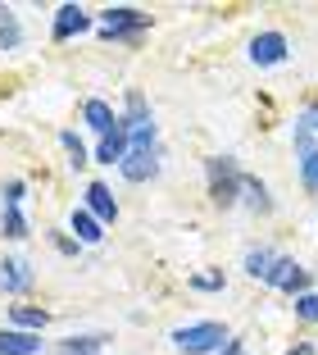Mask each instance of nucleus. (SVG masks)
<instances>
[{
	"mask_svg": "<svg viewBox=\"0 0 318 355\" xmlns=\"http://www.w3.org/2000/svg\"><path fill=\"white\" fill-rule=\"evenodd\" d=\"M205 173H209V200L214 205H236V196H241V168L232 164L227 155H214V159H205Z\"/></svg>",
	"mask_w": 318,
	"mask_h": 355,
	"instance_id": "f257e3e1",
	"label": "nucleus"
},
{
	"mask_svg": "<svg viewBox=\"0 0 318 355\" xmlns=\"http://www.w3.org/2000/svg\"><path fill=\"white\" fill-rule=\"evenodd\" d=\"M223 342H232V337L223 333V324H186L173 333V346L182 355H209V351H223Z\"/></svg>",
	"mask_w": 318,
	"mask_h": 355,
	"instance_id": "f03ea898",
	"label": "nucleus"
},
{
	"mask_svg": "<svg viewBox=\"0 0 318 355\" xmlns=\"http://www.w3.org/2000/svg\"><path fill=\"white\" fill-rule=\"evenodd\" d=\"M145 28V14L132 10V5H118V10H105L100 14V32L105 37H132V32Z\"/></svg>",
	"mask_w": 318,
	"mask_h": 355,
	"instance_id": "7ed1b4c3",
	"label": "nucleus"
},
{
	"mask_svg": "<svg viewBox=\"0 0 318 355\" xmlns=\"http://www.w3.org/2000/svg\"><path fill=\"white\" fill-rule=\"evenodd\" d=\"M268 287H282V292H291V296H305V287H309V273L300 269L296 260H287V255H277V264H273V273H268Z\"/></svg>",
	"mask_w": 318,
	"mask_h": 355,
	"instance_id": "20e7f679",
	"label": "nucleus"
},
{
	"mask_svg": "<svg viewBox=\"0 0 318 355\" xmlns=\"http://www.w3.org/2000/svg\"><path fill=\"white\" fill-rule=\"evenodd\" d=\"M127 150H132V132H127V123L118 119V128L100 137V150H96V159H100V164H123Z\"/></svg>",
	"mask_w": 318,
	"mask_h": 355,
	"instance_id": "39448f33",
	"label": "nucleus"
},
{
	"mask_svg": "<svg viewBox=\"0 0 318 355\" xmlns=\"http://www.w3.org/2000/svg\"><path fill=\"white\" fill-rule=\"evenodd\" d=\"M250 60H255L259 69L282 64V60H287V37H282V32H264V37H255V42H250Z\"/></svg>",
	"mask_w": 318,
	"mask_h": 355,
	"instance_id": "423d86ee",
	"label": "nucleus"
},
{
	"mask_svg": "<svg viewBox=\"0 0 318 355\" xmlns=\"http://www.w3.org/2000/svg\"><path fill=\"white\" fill-rule=\"evenodd\" d=\"M91 28V14L78 10V5H60V14H55V42H69V37H78V32Z\"/></svg>",
	"mask_w": 318,
	"mask_h": 355,
	"instance_id": "0eeeda50",
	"label": "nucleus"
},
{
	"mask_svg": "<svg viewBox=\"0 0 318 355\" xmlns=\"http://www.w3.org/2000/svg\"><path fill=\"white\" fill-rule=\"evenodd\" d=\"M42 333H23V328H0V355H37Z\"/></svg>",
	"mask_w": 318,
	"mask_h": 355,
	"instance_id": "6e6552de",
	"label": "nucleus"
},
{
	"mask_svg": "<svg viewBox=\"0 0 318 355\" xmlns=\"http://www.w3.org/2000/svg\"><path fill=\"white\" fill-rule=\"evenodd\" d=\"M118 168H123L127 182H145V178L159 173V159H154V150H127V159Z\"/></svg>",
	"mask_w": 318,
	"mask_h": 355,
	"instance_id": "1a4fd4ad",
	"label": "nucleus"
},
{
	"mask_svg": "<svg viewBox=\"0 0 318 355\" xmlns=\"http://www.w3.org/2000/svg\"><path fill=\"white\" fill-rule=\"evenodd\" d=\"M296 150H300V178H305V187L318 191V150L309 146V128H296Z\"/></svg>",
	"mask_w": 318,
	"mask_h": 355,
	"instance_id": "9d476101",
	"label": "nucleus"
},
{
	"mask_svg": "<svg viewBox=\"0 0 318 355\" xmlns=\"http://www.w3.org/2000/svg\"><path fill=\"white\" fill-rule=\"evenodd\" d=\"M87 209H91V214H96L100 223H114V219H118V205H114V191L105 187V182H91V187H87Z\"/></svg>",
	"mask_w": 318,
	"mask_h": 355,
	"instance_id": "9b49d317",
	"label": "nucleus"
},
{
	"mask_svg": "<svg viewBox=\"0 0 318 355\" xmlns=\"http://www.w3.org/2000/svg\"><path fill=\"white\" fill-rule=\"evenodd\" d=\"M82 119H87V123H91V128H96V132H100V137L118 128V114H114V110H109V105H105V101H87Z\"/></svg>",
	"mask_w": 318,
	"mask_h": 355,
	"instance_id": "f8f14e48",
	"label": "nucleus"
},
{
	"mask_svg": "<svg viewBox=\"0 0 318 355\" xmlns=\"http://www.w3.org/2000/svg\"><path fill=\"white\" fill-rule=\"evenodd\" d=\"M28 282H32V273H28L23 260H5L0 264V287H5V292H23Z\"/></svg>",
	"mask_w": 318,
	"mask_h": 355,
	"instance_id": "ddd939ff",
	"label": "nucleus"
},
{
	"mask_svg": "<svg viewBox=\"0 0 318 355\" xmlns=\"http://www.w3.org/2000/svg\"><path fill=\"white\" fill-rule=\"evenodd\" d=\"M100 228H105V223L96 219L91 209H73V232H78V241H100L105 237Z\"/></svg>",
	"mask_w": 318,
	"mask_h": 355,
	"instance_id": "4468645a",
	"label": "nucleus"
},
{
	"mask_svg": "<svg viewBox=\"0 0 318 355\" xmlns=\"http://www.w3.org/2000/svg\"><path fill=\"white\" fill-rule=\"evenodd\" d=\"M10 319L23 328V333H42L51 314H46V310H32V305H14V310H10Z\"/></svg>",
	"mask_w": 318,
	"mask_h": 355,
	"instance_id": "2eb2a0df",
	"label": "nucleus"
},
{
	"mask_svg": "<svg viewBox=\"0 0 318 355\" xmlns=\"http://www.w3.org/2000/svg\"><path fill=\"white\" fill-rule=\"evenodd\" d=\"M105 337H69V342H60V351L55 355H100Z\"/></svg>",
	"mask_w": 318,
	"mask_h": 355,
	"instance_id": "dca6fc26",
	"label": "nucleus"
},
{
	"mask_svg": "<svg viewBox=\"0 0 318 355\" xmlns=\"http://www.w3.org/2000/svg\"><path fill=\"white\" fill-rule=\"evenodd\" d=\"M273 264H277L273 251H246V273H250V278H268Z\"/></svg>",
	"mask_w": 318,
	"mask_h": 355,
	"instance_id": "f3484780",
	"label": "nucleus"
},
{
	"mask_svg": "<svg viewBox=\"0 0 318 355\" xmlns=\"http://www.w3.org/2000/svg\"><path fill=\"white\" fill-rule=\"evenodd\" d=\"M241 191H246V200H250V205H255V209H273V200H268V187H264V182H259V178H241Z\"/></svg>",
	"mask_w": 318,
	"mask_h": 355,
	"instance_id": "a211bd4d",
	"label": "nucleus"
},
{
	"mask_svg": "<svg viewBox=\"0 0 318 355\" xmlns=\"http://www.w3.org/2000/svg\"><path fill=\"white\" fill-rule=\"evenodd\" d=\"M0 228H5V237H28V223H23V214H19V205H5V214H0Z\"/></svg>",
	"mask_w": 318,
	"mask_h": 355,
	"instance_id": "6ab92c4d",
	"label": "nucleus"
},
{
	"mask_svg": "<svg viewBox=\"0 0 318 355\" xmlns=\"http://www.w3.org/2000/svg\"><path fill=\"white\" fill-rule=\"evenodd\" d=\"M123 123L127 128H145V123H150V110H145V101H141V96H127V119H123Z\"/></svg>",
	"mask_w": 318,
	"mask_h": 355,
	"instance_id": "aec40b11",
	"label": "nucleus"
},
{
	"mask_svg": "<svg viewBox=\"0 0 318 355\" xmlns=\"http://www.w3.org/2000/svg\"><path fill=\"white\" fill-rule=\"evenodd\" d=\"M296 314L305 319V324H318V292H305V296H296Z\"/></svg>",
	"mask_w": 318,
	"mask_h": 355,
	"instance_id": "412c9836",
	"label": "nucleus"
},
{
	"mask_svg": "<svg viewBox=\"0 0 318 355\" xmlns=\"http://www.w3.org/2000/svg\"><path fill=\"white\" fill-rule=\"evenodd\" d=\"M60 141H64V150L73 155V168H78V164H87V146L78 141V132H60Z\"/></svg>",
	"mask_w": 318,
	"mask_h": 355,
	"instance_id": "4be33fe9",
	"label": "nucleus"
},
{
	"mask_svg": "<svg viewBox=\"0 0 318 355\" xmlns=\"http://www.w3.org/2000/svg\"><path fill=\"white\" fill-rule=\"evenodd\" d=\"M191 287L195 292H218V287H223V273H195Z\"/></svg>",
	"mask_w": 318,
	"mask_h": 355,
	"instance_id": "5701e85b",
	"label": "nucleus"
},
{
	"mask_svg": "<svg viewBox=\"0 0 318 355\" xmlns=\"http://www.w3.org/2000/svg\"><path fill=\"white\" fill-rule=\"evenodd\" d=\"M0 46H5V51L19 46V23H14V19H0Z\"/></svg>",
	"mask_w": 318,
	"mask_h": 355,
	"instance_id": "b1692460",
	"label": "nucleus"
},
{
	"mask_svg": "<svg viewBox=\"0 0 318 355\" xmlns=\"http://www.w3.org/2000/svg\"><path fill=\"white\" fill-rule=\"evenodd\" d=\"M23 200V182L14 178V182H5V205H19Z\"/></svg>",
	"mask_w": 318,
	"mask_h": 355,
	"instance_id": "393cba45",
	"label": "nucleus"
},
{
	"mask_svg": "<svg viewBox=\"0 0 318 355\" xmlns=\"http://www.w3.org/2000/svg\"><path fill=\"white\" fill-rule=\"evenodd\" d=\"M218 355H246V346H241V342H227V346H223Z\"/></svg>",
	"mask_w": 318,
	"mask_h": 355,
	"instance_id": "a878e982",
	"label": "nucleus"
},
{
	"mask_svg": "<svg viewBox=\"0 0 318 355\" xmlns=\"http://www.w3.org/2000/svg\"><path fill=\"white\" fill-rule=\"evenodd\" d=\"M305 128H318V105H309V110H305Z\"/></svg>",
	"mask_w": 318,
	"mask_h": 355,
	"instance_id": "bb28decb",
	"label": "nucleus"
},
{
	"mask_svg": "<svg viewBox=\"0 0 318 355\" xmlns=\"http://www.w3.org/2000/svg\"><path fill=\"white\" fill-rule=\"evenodd\" d=\"M291 355H314V342H300V346H296Z\"/></svg>",
	"mask_w": 318,
	"mask_h": 355,
	"instance_id": "cd10ccee",
	"label": "nucleus"
}]
</instances>
